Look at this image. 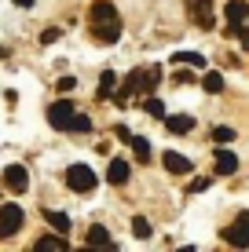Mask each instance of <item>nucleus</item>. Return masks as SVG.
Returning <instances> with one entry per match:
<instances>
[{"label": "nucleus", "instance_id": "1", "mask_svg": "<svg viewBox=\"0 0 249 252\" xmlns=\"http://www.w3.org/2000/svg\"><path fill=\"white\" fill-rule=\"evenodd\" d=\"M161 81V66H147V69H132L125 77V88L114 95V102H125L132 92H154V84Z\"/></svg>", "mask_w": 249, "mask_h": 252}, {"label": "nucleus", "instance_id": "2", "mask_svg": "<svg viewBox=\"0 0 249 252\" xmlns=\"http://www.w3.org/2000/svg\"><path fill=\"white\" fill-rule=\"evenodd\" d=\"M66 187H70L73 194H88V190H96V172H92L88 164H70V168H66Z\"/></svg>", "mask_w": 249, "mask_h": 252}, {"label": "nucleus", "instance_id": "3", "mask_svg": "<svg viewBox=\"0 0 249 252\" xmlns=\"http://www.w3.org/2000/svg\"><path fill=\"white\" fill-rule=\"evenodd\" d=\"M73 114H77L73 102H70V99H59V102H51V106H48V125H51V128H59V132H66Z\"/></svg>", "mask_w": 249, "mask_h": 252}, {"label": "nucleus", "instance_id": "4", "mask_svg": "<svg viewBox=\"0 0 249 252\" xmlns=\"http://www.w3.org/2000/svg\"><path fill=\"white\" fill-rule=\"evenodd\" d=\"M22 230V208L19 205H4L0 208V238H11Z\"/></svg>", "mask_w": 249, "mask_h": 252}, {"label": "nucleus", "instance_id": "5", "mask_svg": "<svg viewBox=\"0 0 249 252\" xmlns=\"http://www.w3.org/2000/svg\"><path fill=\"white\" fill-rule=\"evenodd\" d=\"M227 245H235V249H249V212H242L235 223L227 227Z\"/></svg>", "mask_w": 249, "mask_h": 252}, {"label": "nucleus", "instance_id": "6", "mask_svg": "<svg viewBox=\"0 0 249 252\" xmlns=\"http://www.w3.org/2000/svg\"><path fill=\"white\" fill-rule=\"evenodd\" d=\"M4 187L15 190V194H22V190L30 187V172H26L22 164H7L4 168Z\"/></svg>", "mask_w": 249, "mask_h": 252}, {"label": "nucleus", "instance_id": "7", "mask_svg": "<svg viewBox=\"0 0 249 252\" xmlns=\"http://www.w3.org/2000/svg\"><path fill=\"white\" fill-rule=\"evenodd\" d=\"M92 37L99 40V44H114L117 37H121V22L110 19V22H92Z\"/></svg>", "mask_w": 249, "mask_h": 252}, {"label": "nucleus", "instance_id": "8", "mask_svg": "<svg viewBox=\"0 0 249 252\" xmlns=\"http://www.w3.org/2000/svg\"><path fill=\"white\" fill-rule=\"evenodd\" d=\"M161 164H165V172H173V176H187V172H191V161H187L183 154H176V150H165Z\"/></svg>", "mask_w": 249, "mask_h": 252}, {"label": "nucleus", "instance_id": "9", "mask_svg": "<svg viewBox=\"0 0 249 252\" xmlns=\"http://www.w3.org/2000/svg\"><path fill=\"white\" fill-rule=\"evenodd\" d=\"M165 128H169V132H176V135H187L194 128V117H187V114H173V117H169L165 114Z\"/></svg>", "mask_w": 249, "mask_h": 252}, {"label": "nucleus", "instance_id": "10", "mask_svg": "<svg viewBox=\"0 0 249 252\" xmlns=\"http://www.w3.org/2000/svg\"><path fill=\"white\" fill-rule=\"evenodd\" d=\"M246 19H249V4H246V0H227V22L242 26Z\"/></svg>", "mask_w": 249, "mask_h": 252}, {"label": "nucleus", "instance_id": "11", "mask_svg": "<svg viewBox=\"0 0 249 252\" xmlns=\"http://www.w3.org/2000/svg\"><path fill=\"white\" fill-rule=\"evenodd\" d=\"M107 179H110L114 187H125V183H128V164H125L121 158H114V161H110V168H107Z\"/></svg>", "mask_w": 249, "mask_h": 252}, {"label": "nucleus", "instance_id": "12", "mask_svg": "<svg viewBox=\"0 0 249 252\" xmlns=\"http://www.w3.org/2000/svg\"><path fill=\"white\" fill-rule=\"evenodd\" d=\"M110 19H117V7L110 0H96L92 4V22H110Z\"/></svg>", "mask_w": 249, "mask_h": 252}, {"label": "nucleus", "instance_id": "13", "mask_svg": "<svg viewBox=\"0 0 249 252\" xmlns=\"http://www.w3.org/2000/svg\"><path fill=\"white\" fill-rule=\"evenodd\" d=\"M187 4H191V19L209 30V26H213V19H209V0H187Z\"/></svg>", "mask_w": 249, "mask_h": 252}, {"label": "nucleus", "instance_id": "14", "mask_svg": "<svg viewBox=\"0 0 249 252\" xmlns=\"http://www.w3.org/2000/svg\"><path fill=\"white\" fill-rule=\"evenodd\" d=\"M88 245L92 249H114V241H110L107 227H88Z\"/></svg>", "mask_w": 249, "mask_h": 252}, {"label": "nucleus", "instance_id": "15", "mask_svg": "<svg viewBox=\"0 0 249 252\" xmlns=\"http://www.w3.org/2000/svg\"><path fill=\"white\" fill-rule=\"evenodd\" d=\"M238 168V158L231 150H216V172L220 176H231V172Z\"/></svg>", "mask_w": 249, "mask_h": 252}, {"label": "nucleus", "instance_id": "16", "mask_svg": "<svg viewBox=\"0 0 249 252\" xmlns=\"http://www.w3.org/2000/svg\"><path fill=\"white\" fill-rule=\"evenodd\" d=\"M202 88L209 92V95H220V92H224V77H220L216 69H209V73L202 77Z\"/></svg>", "mask_w": 249, "mask_h": 252}, {"label": "nucleus", "instance_id": "17", "mask_svg": "<svg viewBox=\"0 0 249 252\" xmlns=\"http://www.w3.org/2000/svg\"><path fill=\"white\" fill-rule=\"evenodd\" d=\"M44 220H48V223H51V227H55L59 234H66V230H70V216L55 212V208H44Z\"/></svg>", "mask_w": 249, "mask_h": 252}, {"label": "nucleus", "instance_id": "18", "mask_svg": "<svg viewBox=\"0 0 249 252\" xmlns=\"http://www.w3.org/2000/svg\"><path fill=\"white\" fill-rule=\"evenodd\" d=\"M173 63H176V66H194V69H202L205 59L198 55V51H179V55H173Z\"/></svg>", "mask_w": 249, "mask_h": 252}, {"label": "nucleus", "instance_id": "19", "mask_svg": "<svg viewBox=\"0 0 249 252\" xmlns=\"http://www.w3.org/2000/svg\"><path fill=\"white\" fill-rule=\"evenodd\" d=\"M33 249H37V252H66V241L63 238H40Z\"/></svg>", "mask_w": 249, "mask_h": 252}, {"label": "nucleus", "instance_id": "20", "mask_svg": "<svg viewBox=\"0 0 249 252\" xmlns=\"http://www.w3.org/2000/svg\"><path fill=\"white\" fill-rule=\"evenodd\" d=\"M114 84H117V77H114V73H110V69H107V73L99 77V99H110V92H114Z\"/></svg>", "mask_w": 249, "mask_h": 252}, {"label": "nucleus", "instance_id": "21", "mask_svg": "<svg viewBox=\"0 0 249 252\" xmlns=\"http://www.w3.org/2000/svg\"><path fill=\"white\" fill-rule=\"evenodd\" d=\"M66 132H92V117L73 114V117H70V128H66Z\"/></svg>", "mask_w": 249, "mask_h": 252}, {"label": "nucleus", "instance_id": "22", "mask_svg": "<svg viewBox=\"0 0 249 252\" xmlns=\"http://www.w3.org/2000/svg\"><path fill=\"white\" fill-rule=\"evenodd\" d=\"M132 234H136V238H150V223L147 220H143V216H136V220H132Z\"/></svg>", "mask_w": 249, "mask_h": 252}, {"label": "nucleus", "instance_id": "23", "mask_svg": "<svg viewBox=\"0 0 249 252\" xmlns=\"http://www.w3.org/2000/svg\"><path fill=\"white\" fill-rule=\"evenodd\" d=\"M132 150H136L140 161H150V143H147V139H132Z\"/></svg>", "mask_w": 249, "mask_h": 252}, {"label": "nucleus", "instance_id": "24", "mask_svg": "<svg viewBox=\"0 0 249 252\" xmlns=\"http://www.w3.org/2000/svg\"><path fill=\"white\" fill-rule=\"evenodd\" d=\"M143 110H147L150 117H161V121H165V106H161V99H147V102H143Z\"/></svg>", "mask_w": 249, "mask_h": 252}, {"label": "nucleus", "instance_id": "25", "mask_svg": "<svg viewBox=\"0 0 249 252\" xmlns=\"http://www.w3.org/2000/svg\"><path fill=\"white\" fill-rule=\"evenodd\" d=\"M213 139H216V143H231V139H235V128L216 125V128H213Z\"/></svg>", "mask_w": 249, "mask_h": 252}, {"label": "nucleus", "instance_id": "26", "mask_svg": "<svg viewBox=\"0 0 249 252\" xmlns=\"http://www.w3.org/2000/svg\"><path fill=\"white\" fill-rule=\"evenodd\" d=\"M59 37H63V30H55V26H48V30L40 33V44H55Z\"/></svg>", "mask_w": 249, "mask_h": 252}, {"label": "nucleus", "instance_id": "27", "mask_svg": "<svg viewBox=\"0 0 249 252\" xmlns=\"http://www.w3.org/2000/svg\"><path fill=\"white\" fill-rule=\"evenodd\" d=\"M187 190H191V194H202V190H209V179H194Z\"/></svg>", "mask_w": 249, "mask_h": 252}, {"label": "nucleus", "instance_id": "28", "mask_svg": "<svg viewBox=\"0 0 249 252\" xmlns=\"http://www.w3.org/2000/svg\"><path fill=\"white\" fill-rule=\"evenodd\" d=\"M73 84H77V81H73V77H63V81H59V84H55V88H59V92H73Z\"/></svg>", "mask_w": 249, "mask_h": 252}, {"label": "nucleus", "instance_id": "29", "mask_svg": "<svg viewBox=\"0 0 249 252\" xmlns=\"http://www.w3.org/2000/svg\"><path fill=\"white\" fill-rule=\"evenodd\" d=\"M238 40H242V48L249 51V30H238Z\"/></svg>", "mask_w": 249, "mask_h": 252}, {"label": "nucleus", "instance_id": "30", "mask_svg": "<svg viewBox=\"0 0 249 252\" xmlns=\"http://www.w3.org/2000/svg\"><path fill=\"white\" fill-rule=\"evenodd\" d=\"M15 7H33V0H15Z\"/></svg>", "mask_w": 249, "mask_h": 252}]
</instances>
